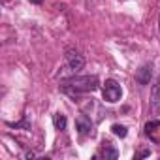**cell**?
<instances>
[{"instance_id": "cell-8", "label": "cell", "mask_w": 160, "mask_h": 160, "mask_svg": "<svg viewBox=\"0 0 160 160\" xmlns=\"http://www.w3.org/2000/svg\"><path fill=\"white\" fill-rule=\"evenodd\" d=\"M160 130V121H156V119H152V121H149L147 124H145V136L147 138H151L154 143H158L160 141V138L156 136V132Z\"/></svg>"}, {"instance_id": "cell-4", "label": "cell", "mask_w": 160, "mask_h": 160, "mask_svg": "<svg viewBox=\"0 0 160 160\" xmlns=\"http://www.w3.org/2000/svg\"><path fill=\"white\" fill-rule=\"evenodd\" d=\"M75 128L81 136H91L92 134V121L87 115H77L75 117Z\"/></svg>"}, {"instance_id": "cell-12", "label": "cell", "mask_w": 160, "mask_h": 160, "mask_svg": "<svg viewBox=\"0 0 160 160\" xmlns=\"http://www.w3.org/2000/svg\"><path fill=\"white\" fill-rule=\"evenodd\" d=\"M149 154H151V151L145 149V151H139V152L136 154V158H145V156H149Z\"/></svg>"}, {"instance_id": "cell-7", "label": "cell", "mask_w": 160, "mask_h": 160, "mask_svg": "<svg viewBox=\"0 0 160 160\" xmlns=\"http://www.w3.org/2000/svg\"><path fill=\"white\" fill-rule=\"evenodd\" d=\"M151 73H152L151 64H143V66L138 70V73H136V81H138L139 85H147V83L151 81Z\"/></svg>"}, {"instance_id": "cell-1", "label": "cell", "mask_w": 160, "mask_h": 160, "mask_svg": "<svg viewBox=\"0 0 160 160\" xmlns=\"http://www.w3.org/2000/svg\"><path fill=\"white\" fill-rule=\"evenodd\" d=\"M98 87H100V81L96 75H72V77L60 81V91L70 96L94 92Z\"/></svg>"}, {"instance_id": "cell-6", "label": "cell", "mask_w": 160, "mask_h": 160, "mask_svg": "<svg viewBox=\"0 0 160 160\" xmlns=\"http://www.w3.org/2000/svg\"><path fill=\"white\" fill-rule=\"evenodd\" d=\"M117 156H119V151H117L109 141H104V143H102V147H100V151L96 152V158H106V160H108V158L115 160Z\"/></svg>"}, {"instance_id": "cell-10", "label": "cell", "mask_w": 160, "mask_h": 160, "mask_svg": "<svg viewBox=\"0 0 160 160\" xmlns=\"http://www.w3.org/2000/svg\"><path fill=\"white\" fill-rule=\"evenodd\" d=\"M111 132H113L115 136H119V138H126V134H128L126 126H122V124H113V126H111Z\"/></svg>"}, {"instance_id": "cell-2", "label": "cell", "mask_w": 160, "mask_h": 160, "mask_svg": "<svg viewBox=\"0 0 160 160\" xmlns=\"http://www.w3.org/2000/svg\"><path fill=\"white\" fill-rule=\"evenodd\" d=\"M102 96H104L106 102L115 104V102L121 100V96H122V89H121V85L115 81V79H106V83L102 85Z\"/></svg>"}, {"instance_id": "cell-13", "label": "cell", "mask_w": 160, "mask_h": 160, "mask_svg": "<svg viewBox=\"0 0 160 160\" xmlns=\"http://www.w3.org/2000/svg\"><path fill=\"white\" fill-rule=\"evenodd\" d=\"M28 2H32V4H42V2H45V0H28Z\"/></svg>"}, {"instance_id": "cell-5", "label": "cell", "mask_w": 160, "mask_h": 160, "mask_svg": "<svg viewBox=\"0 0 160 160\" xmlns=\"http://www.w3.org/2000/svg\"><path fill=\"white\" fill-rule=\"evenodd\" d=\"M149 111H151V115H158V111H160V81H158V83L152 87V91H151Z\"/></svg>"}, {"instance_id": "cell-11", "label": "cell", "mask_w": 160, "mask_h": 160, "mask_svg": "<svg viewBox=\"0 0 160 160\" xmlns=\"http://www.w3.org/2000/svg\"><path fill=\"white\" fill-rule=\"evenodd\" d=\"M10 126H13V128H21V126H23V128H30V124H28L27 121H21V122H15V124H12V122H10Z\"/></svg>"}, {"instance_id": "cell-3", "label": "cell", "mask_w": 160, "mask_h": 160, "mask_svg": "<svg viewBox=\"0 0 160 160\" xmlns=\"http://www.w3.org/2000/svg\"><path fill=\"white\" fill-rule=\"evenodd\" d=\"M83 66H85L83 55H79L77 51H72V49L66 51V70H68V72L77 73L79 70H83Z\"/></svg>"}, {"instance_id": "cell-9", "label": "cell", "mask_w": 160, "mask_h": 160, "mask_svg": "<svg viewBox=\"0 0 160 160\" xmlns=\"http://www.w3.org/2000/svg\"><path fill=\"white\" fill-rule=\"evenodd\" d=\"M53 124H55V128H57V130H60V132H62V130H66V124H68L66 115H64V113H60V111H58V113H55V115H53Z\"/></svg>"}]
</instances>
